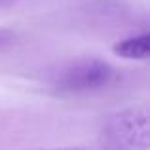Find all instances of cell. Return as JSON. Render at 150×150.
<instances>
[{
    "mask_svg": "<svg viewBox=\"0 0 150 150\" xmlns=\"http://www.w3.org/2000/svg\"><path fill=\"white\" fill-rule=\"evenodd\" d=\"M118 80L120 72L110 63L88 57L61 67L51 76V89L59 95H89L112 88Z\"/></svg>",
    "mask_w": 150,
    "mask_h": 150,
    "instance_id": "6da1fadb",
    "label": "cell"
},
{
    "mask_svg": "<svg viewBox=\"0 0 150 150\" xmlns=\"http://www.w3.org/2000/svg\"><path fill=\"white\" fill-rule=\"evenodd\" d=\"M103 141L112 148L146 150L150 144L148 114L139 108H125L110 114L103 124Z\"/></svg>",
    "mask_w": 150,
    "mask_h": 150,
    "instance_id": "7a4b0ae2",
    "label": "cell"
},
{
    "mask_svg": "<svg viewBox=\"0 0 150 150\" xmlns=\"http://www.w3.org/2000/svg\"><path fill=\"white\" fill-rule=\"evenodd\" d=\"M118 57L131 59V61H144L150 53V36L148 33H141L135 36H129L125 40H120L112 48Z\"/></svg>",
    "mask_w": 150,
    "mask_h": 150,
    "instance_id": "3957f363",
    "label": "cell"
},
{
    "mask_svg": "<svg viewBox=\"0 0 150 150\" xmlns=\"http://www.w3.org/2000/svg\"><path fill=\"white\" fill-rule=\"evenodd\" d=\"M13 42H15V34L11 33V30L0 29V51L11 48V46H13Z\"/></svg>",
    "mask_w": 150,
    "mask_h": 150,
    "instance_id": "277c9868",
    "label": "cell"
},
{
    "mask_svg": "<svg viewBox=\"0 0 150 150\" xmlns=\"http://www.w3.org/2000/svg\"><path fill=\"white\" fill-rule=\"evenodd\" d=\"M11 2H17V0H0V6H8Z\"/></svg>",
    "mask_w": 150,
    "mask_h": 150,
    "instance_id": "5b68a950",
    "label": "cell"
}]
</instances>
